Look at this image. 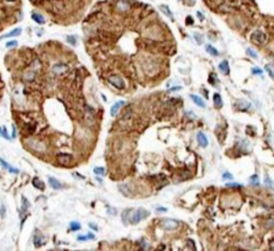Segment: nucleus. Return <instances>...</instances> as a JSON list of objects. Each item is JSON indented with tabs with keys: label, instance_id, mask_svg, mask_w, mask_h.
<instances>
[{
	"label": "nucleus",
	"instance_id": "423d86ee",
	"mask_svg": "<svg viewBox=\"0 0 274 251\" xmlns=\"http://www.w3.org/2000/svg\"><path fill=\"white\" fill-rule=\"evenodd\" d=\"M197 142H198V144H199L201 147H207L208 144H209L207 136L201 132H199L197 134Z\"/></svg>",
	"mask_w": 274,
	"mask_h": 251
},
{
	"label": "nucleus",
	"instance_id": "f8f14e48",
	"mask_svg": "<svg viewBox=\"0 0 274 251\" xmlns=\"http://www.w3.org/2000/svg\"><path fill=\"white\" fill-rule=\"evenodd\" d=\"M0 162H1V165H2L3 168L7 169V170H9V172H11V173H18V172H19V170L16 169V168H14V167H12L11 165H9L7 162H4L3 159L0 158Z\"/></svg>",
	"mask_w": 274,
	"mask_h": 251
},
{
	"label": "nucleus",
	"instance_id": "5701e85b",
	"mask_svg": "<svg viewBox=\"0 0 274 251\" xmlns=\"http://www.w3.org/2000/svg\"><path fill=\"white\" fill-rule=\"evenodd\" d=\"M30 206L29 202H28V200L26 199V198H22V213H25L26 211L28 209V207Z\"/></svg>",
	"mask_w": 274,
	"mask_h": 251
},
{
	"label": "nucleus",
	"instance_id": "bb28decb",
	"mask_svg": "<svg viewBox=\"0 0 274 251\" xmlns=\"http://www.w3.org/2000/svg\"><path fill=\"white\" fill-rule=\"evenodd\" d=\"M252 72H253V74H255V75H261L262 73H264L261 69H259V67H253Z\"/></svg>",
	"mask_w": 274,
	"mask_h": 251
},
{
	"label": "nucleus",
	"instance_id": "2f4dec72",
	"mask_svg": "<svg viewBox=\"0 0 274 251\" xmlns=\"http://www.w3.org/2000/svg\"><path fill=\"white\" fill-rule=\"evenodd\" d=\"M194 37H195V40H196V42L198 43V44H201V43H202L201 35H200V34H194Z\"/></svg>",
	"mask_w": 274,
	"mask_h": 251
},
{
	"label": "nucleus",
	"instance_id": "6ab92c4d",
	"mask_svg": "<svg viewBox=\"0 0 274 251\" xmlns=\"http://www.w3.org/2000/svg\"><path fill=\"white\" fill-rule=\"evenodd\" d=\"M32 184H33V186L37 187V188H39V189H41V190H43V189H44V184H43L42 182H41L40 179H37V177L33 179Z\"/></svg>",
	"mask_w": 274,
	"mask_h": 251
},
{
	"label": "nucleus",
	"instance_id": "6e6552de",
	"mask_svg": "<svg viewBox=\"0 0 274 251\" xmlns=\"http://www.w3.org/2000/svg\"><path fill=\"white\" fill-rule=\"evenodd\" d=\"M58 160L60 162V164L67 165L72 160V156L69 154H59L58 155Z\"/></svg>",
	"mask_w": 274,
	"mask_h": 251
},
{
	"label": "nucleus",
	"instance_id": "9d476101",
	"mask_svg": "<svg viewBox=\"0 0 274 251\" xmlns=\"http://www.w3.org/2000/svg\"><path fill=\"white\" fill-rule=\"evenodd\" d=\"M219 71L222 73H224L225 75L229 74V64H228V62H227L226 60H224V61H222V62L219 63Z\"/></svg>",
	"mask_w": 274,
	"mask_h": 251
},
{
	"label": "nucleus",
	"instance_id": "cd10ccee",
	"mask_svg": "<svg viewBox=\"0 0 274 251\" xmlns=\"http://www.w3.org/2000/svg\"><path fill=\"white\" fill-rule=\"evenodd\" d=\"M15 46H17V41H10V42L7 43V48L15 47Z\"/></svg>",
	"mask_w": 274,
	"mask_h": 251
},
{
	"label": "nucleus",
	"instance_id": "c756f323",
	"mask_svg": "<svg viewBox=\"0 0 274 251\" xmlns=\"http://www.w3.org/2000/svg\"><path fill=\"white\" fill-rule=\"evenodd\" d=\"M67 41L70 44H72V45H75L76 44V40H75V37L74 36H67Z\"/></svg>",
	"mask_w": 274,
	"mask_h": 251
},
{
	"label": "nucleus",
	"instance_id": "1a4fd4ad",
	"mask_svg": "<svg viewBox=\"0 0 274 251\" xmlns=\"http://www.w3.org/2000/svg\"><path fill=\"white\" fill-rule=\"evenodd\" d=\"M191 98H192V101L197 105V106H199V107H201V108L206 107V104H204V100H202L200 96H198V95H195V94H192V95H191Z\"/></svg>",
	"mask_w": 274,
	"mask_h": 251
},
{
	"label": "nucleus",
	"instance_id": "39448f33",
	"mask_svg": "<svg viewBox=\"0 0 274 251\" xmlns=\"http://www.w3.org/2000/svg\"><path fill=\"white\" fill-rule=\"evenodd\" d=\"M67 70H69V66H67V64H63V63H58V64H55L52 66V72L57 75L63 74V73H65Z\"/></svg>",
	"mask_w": 274,
	"mask_h": 251
},
{
	"label": "nucleus",
	"instance_id": "20e7f679",
	"mask_svg": "<svg viewBox=\"0 0 274 251\" xmlns=\"http://www.w3.org/2000/svg\"><path fill=\"white\" fill-rule=\"evenodd\" d=\"M252 41L257 44H264L266 42V34L260 30H256L252 34Z\"/></svg>",
	"mask_w": 274,
	"mask_h": 251
},
{
	"label": "nucleus",
	"instance_id": "ddd939ff",
	"mask_svg": "<svg viewBox=\"0 0 274 251\" xmlns=\"http://www.w3.org/2000/svg\"><path fill=\"white\" fill-rule=\"evenodd\" d=\"M33 241H34L35 247H40L45 244V239L43 238V236L41 234H35L34 238H33Z\"/></svg>",
	"mask_w": 274,
	"mask_h": 251
},
{
	"label": "nucleus",
	"instance_id": "a878e982",
	"mask_svg": "<svg viewBox=\"0 0 274 251\" xmlns=\"http://www.w3.org/2000/svg\"><path fill=\"white\" fill-rule=\"evenodd\" d=\"M266 71L268 72V74H269V76L271 78H273L274 77V75H273V71H272V67H271V65H266Z\"/></svg>",
	"mask_w": 274,
	"mask_h": 251
},
{
	"label": "nucleus",
	"instance_id": "a211bd4d",
	"mask_svg": "<svg viewBox=\"0 0 274 251\" xmlns=\"http://www.w3.org/2000/svg\"><path fill=\"white\" fill-rule=\"evenodd\" d=\"M20 33H22V28H16V29L12 30V31L9 32L7 34L3 35L1 39H3V37H9V36H16V35H19Z\"/></svg>",
	"mask_w": 274,
	"mask_h": 251
},
{
	"label": "nucleus",
	"instance_id": "4c0bfd02",
	"mask_svg": "<svg viewBox=\"0 0 274 251\" xmlns=\"http://www.w3.org/2000/svg\"><path fill=\"white\" fill-rule=\"evenodd\" d=\"M0 135H1V127H0Z\"/></svg>",
	"mask_w": 274,
	"mask_h": 251
},
{
	"label": "nucleus",
	"instance_id": "c9c22d12",
	"mask_svg": "<svg viewBox=\"0 0 274 251\" xmlns=\"http://www.w3.org/2000/svg\"><path fill=\"white\" fill-rule=\"evenodd\" d=\"M182 88L181 87H174L170 89V91H179V90H181Z\"/></svg>",
	"mask_w": 274,
	"mask_h": 251
},
{
	"label": "nucleus",
	"instance_id": "7c9ffc66",
	"mask_svg": "<svg viewBox=\"0 0 274 251\" xmlns=\"http://www.w3.org/2000/svg\"><path fill=\"white\" fill-rule=\"evenodd\" d=\"M223 179H232V175L229 173V172H225L223 174Z\"/></svg>",
	"mask_w": 274,
	"mask_h": 251
},
{
	"label": "nucleus",
	"instance_id": "2eb2a0df",
	"mask_svg": "<svg viewBox=\"0 0 274 251\" xmlns=\"http://www.w3.org/2000/svg\"><path fill=\"white\" fill-rule=\"evenodd\" d=\"M213 103H214V105L217 108H221L223 106L222 97H221V95L219 93H214V95H213Z\"/></svg>",
	"mask_w": 274,
	"mask_h": 251
},
{
	"label": "nucleus",
	"instance_id": "dca6fc26",
	"mask_svg": "<svg viewBox=\"0 0 274 251\" xmlns=\"http://www.w3.org/2000/svg\"><path fill=\"white\" fill-rule=\"evenodd\" d=\"M31 17H32V19L34 20L35 22H37V24H40V25H42V24H44V22H45L44 17H43V16H42L41 14H39V13H33Z\"/></svg>",
	"mask_w": 274,
	"mask_h": 251
},
{
	"label": "nucleus",
	"instance_id": "4be33fe9",
	"mask_svg": "<svg viewBox=\"0 0 274 251\" xmlns=\"http://www.w3.org/2000/svg\"><path fill=\"white\" fill-rule=\"evenodd\" d=\"M93 172H94L97 175H104L105 169H104V168H102V167H97V168H94V169H93Z\"/></svg>",
	"mask_w": 274,
	"mask_h": 251
},
{
	"label": "nucleus",
	"instance_id": "58836bf2",
	"mask_svg": "<svg viewBox=\"0 0 274 251\" xmlns=\"http://www.w3.org/2000/svg\"><path fill=\"white\" fill-rule=\"evenodd\" d=\"M7 1H14V0H7Z\"/></svg>",
	"mask_w": 274,
	"mask_h": 251
},
{
	"label": "nucleus",
	"instance_id": "f704fd0d",
	"mask_svg": "<svg viewBox=\"0 0 274 251\" xmlns=\"http://www.w3.org/2000/svg\"><path fill=\"white\" fill-rule=\"evenodd\" d=\"M156 211L157 212H167V209L166 207H156Z\"/></svg>",
	"mask_w": 274,
	"mask_h": 251
},
{
	"label": "nucleus",
	"instance_id": "412c9836",
	"mask_svg": "<svg viewBox=\"0 0 274 251\" xmlns=\"http://www.w3.org/2000/svg\"><path fill=\"white\" fill-rule=\"evenodd\" d=\"M246 52H247V55H249V57H252L253 59H257V58H258V56H257V52L255 51L254 49H252V48H247Z\"/></svg>",
	"mask_w": 274,
	"mask_h": 251
},
{
	"label": "nucleus",
	"instance_id": "72a5a7b5",
	"mask_svg": "<svg viewBox=\"0 0 274 251\" xmlns=\"http://www.w3.org/2000/svg\"><path fill=\"white\" fill-rule=\"evenodd\" d=\"M89 226H90V228H91V229H94L95 231H97V224L92 223V222H90Z\"/></svg>",
	"mask_w": 274,
	"mask_h": 251
},
{
	"label": "nucleus",
	"instance_id": "473e14b6",
	"mask_svg": "<svg viewBox=\"0 0 274 251\" xmlns=\"http://www.w3.org/2000/svg\"><path fill=\"white\" fill-rule=\"evenodd\" d=\"M12 137L13 138L16 137V128H15V125H12Z\"/></svg>",
	"mask_w": 274,
	"mask_h": 251
},
{
	"label": "nucleus",
	"instance_id": "f3484780",
	"mask_svg": "<svg viewBox=\"0 0 274 251\" xmlns=\"http://www.w3.org/2000/svg\"><path fill=\"white\" fill-rule=\"evenodd\" d=\"M206 50H207L210 55H212V56H219V50H217L216 48H214L212 45H210V44L206 45Z\"/></svg>",
	"mask_w": 274,
	"mask_h": 251
},
{
	"label": "nucleus",
	"instance_id": "0eeeda50",
	"mask_svg": "<svg viewBox=\"0 0 274 251\" xmlns=\"http://www.w3.org/2000/svg\"><path fill=\"white\" fill-rule=\"evenodd\" d=\"M123 105H125L124 101H119V102H116L115 104L112 106V108H110V115H112V117H115V115H117V112L119 111L120 107L123 106Z\"/></svg>",
	"mask_w": 274,
	"mask_h": 251
},
{
	"label": "nucleus",
	"instance_id": "c85d7f7f",
	"mask_svg": "<svg viewBox=\"0 0 274 251\" xmlns=\"http://www.w3.org/2000/svg\"><path fill=\"white\" fill-rule=\"evenodd\" d=\"M1 135H2V136L4 137L5 139H7V140L10 139V137H9V135H7V128H5V127H2V128H1Z\"/></svg>",
	"mask_w": 274,
	"mask_h": 251
},
{
	"label": "nucleus",
	"instance_id": "b1692460",
	"mask_svg": "<svg viewBox=\"0 0 274 251\" xmlns=\"http://www.w3.org/2000/svg\"><path fill=\"white\" fill-rule=\"evenodd\" d=\"M94 238V235L91 233H89L88 235H86V236H78L77 239H79V241H87V239H93Z\"/></svg>",
	"mask_w": 274,
	"mask_h": 251
},
{
	"label": "nucleus",
	"instance_id": "aec40b11",
	"mask_svg": "<svg viewBox=\"0 0 274 251\" xmlns=\"http://www.w3.org/2000/svg\"><path fill=\"white\" fill-rule=\"evenodd\" d=\"M70 228L72 231H78V230H80V223L79 222H76V221H72L70 224Z\"/></svg>",
	"mask_w": 274,
	"mask_h": 251
},
{
	"label": "nucleus",
	"instance_id": "7ed1b4c3",
	"mask_svg": "<svg viewBox=\"0 0 274 251\" xmlns=\"http://www.w3.org/2000/svg\"><path fill=\"white\" fill-rule=\"evenodd\" d=\"M108 80H109L110 83H112L114 87L117 88V89L122 90V89H124V88H125L124 80L120 77V76H118V75H112Z\"/></svg>",
	"mask_w": 274,
	"mask_h": 251
},
{
	"label": "nucleus",
	"instance_id": "f257e3e1",
	"mask_svg": "<svg viewBox=\"0 0 274 251\" xmlns=\"http://www.w3.org/2000/svg\"><path fill=\"white\" fill-rule=\"evenodd\" d=\"M150 216V212L139 207L137 209H127L122 213V221L124 224H137L140 221L147 219Z\"/></svg>",
	"mask_w": 274,
	"mask_h": 251
},
{
	"label": "nucleus",
	"instance_id": "e433bc0d",
	"mask_svg": "<svg viewBox=\"0 0 274 251\" xmlns=\"http://www.w3.org/2000/svg\"><path fill=\"white\" fill-rule=\"evenodd\" d=\"M227 186H236V187H239L240 185H238V184H227Z\"/></svg>",
	"mask_w": 274,
	"mask_h": 251
},
{
	"label": "nucleus",
	"instance_id": "393cba45",
	"mask_svg": "<svg viewBox=\"0 0 274 251\" xmlns=\"http://www.w3.org/2000/svg\"><path fill=\"white\" fill-rule=\"evenodd\" d=\"M251 182H252V184L255 185V186H258V185H259V179H258V177H257V175H253V177H251Z\"/></svg>",
	"mask_w": 274,
	"mask_h": 251
},
{
	"label": "nucleus",
	"instance_id": "9b49d317",
	"mask_svg": "<svg viewBox=\"0 0 274 251\" xmlns=\"http://www.w3.org/2000/svg\"><path fill=\"white\" fill-rule=\"evenodd\" d=\"M48 182H49V185L54 189H61L63 187L62 184H61L57 179H55V177H49V179H48Z\"/></svg>",
	"mask_w": 274,
	"mask_h": 251
},
{
	"label": "nucleus",
	"instance_id": "4468645a",
	"mask_svg": "<svg viewBox=\"0 0 274 251\" xmlns=\"http://www.w3.org/2000/svg\"><path fill=\"white\" fill-rule=\"evenodd\" d=\"M159 10L162 11L163 14H165L167 16V17L171 18V19H174V15H172L171 11H170V9L167 5H159Z\"/></svg>",
	"mask_w": 274,
	"mask_h": 251
},
{
	"label": "nucleus",
	"instance_id": "f03ea898",
	"mask_svg": "<svg viewBox=\"0 0 274 251\" xmlns=\"http://www.w3.org/2000/svg\"><path fill=\"white\" fill-rule=\"evenodd\" d=\"M180 226V222L176 219H164L161 222V226L162 229L166 230V231H174V230L178 229Z\"/></svg>",
	"mask_w": 274,
	"mask_h": 251
}]
</instances>
